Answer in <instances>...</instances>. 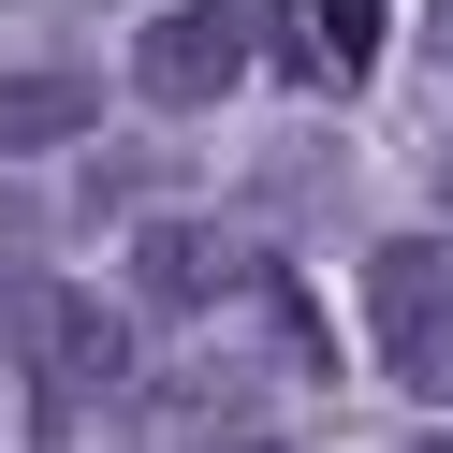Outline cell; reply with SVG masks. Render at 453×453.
I'll return each instance as SVG.
<instances>
[{"instance_id":"cell-1","label":"cell","mask_w":453,"mask_h":453,"mask_svg":"<svg viewBox=\"0 0 453 453\" xmlns=\"http://www.w3.org/2000/svg\"><path fill=\"white\" fill-rule=\"evenodd\" d=\"M0 336L30 365V439H88L103 410H132V322L73 278H15L0 293Z\"/></svg>"},{"instance_id":"cell-2","label":"cell","mask_w":453,"mask_h":453,"mask_svg":"<svg viewBox=\"0 0 453 453\" xmlns=\"http://www.w3.org/2000/svg\"><path fill=\"white\" fill-rule=\"evenodd\" d=\"M365 336H380V380L453 410V249L439 234H380L365 249Z\"/></svg>"},{"instance_id":"cell-3","label":"cell","mask_w":453,"mask_h":453,"mask_svg":"<svg viewBox=\"0 0 453 453\" xmlns=\"http://www.w3.org/2000/svg\"><path fill=\"white\" fill-rule=\"evenodd\" d=\"M264 15H278V0H176V15H147V44H132V88H147L161 118H205V103L234 88L249 59H264Z\"/></svg>"},{"instance_id":"cell-4","label":"cell","mask_w":453,"mask_h":453,"mask_svg":"<svg viewBox=\"0 0 453 453\" xmlns=\"http://www.w3.org/2000/svg\"><path fill=\"white\" fill-rule=\"evenodd\" d=\"M132 278H147V307H249L264 293V249L205 234V219H147L132 234Z\"/></svg>"},{"instance_id":"cell-5","label":"cell","mask_w":453,"mask_h":453,"mask_svg":"<svg viewBox=\"0 0 453 453\" xmlns=\"http://www.w3.org/2000/svg\"><path fill=\"white\" fill-rule=\"evenodd\" d=\"M88 118H103V88H88V73H15V88H0V161H44V147H73Z\"/></svg>"},{"instance_id":"cell-6","label":"cell","mask_w":453,"mask_h":453,"mask_svg":"<svg viewBox=\"0 0 453 453\" xmlns=\"http://www.w3.org/2000/svg\"><path fill=\"white\" fill-rule=\"evenodd\" d=\"M307 15H322V59H336V73L380 59V0H307Z\"/></svg>"},{"instance_id":"cell-7","label":"cell","mask_w":453,"mask_h":453,"mask_svg":"<svg viewBox=\"0 0 453 453\" xmlns=\"http://www.w3.org/2000/svg\"><path fill=\"white\" fill-rule=\"evenodd\" d=\"M424 44H439V59H453V0H424Z\"/></svg>"}]
</instances>
